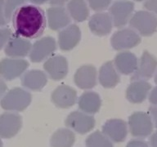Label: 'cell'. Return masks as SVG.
I'll return each mask as SVG.
<instances>
[{"mask_svg":"<svg viewBox=\"0 0 157 147\" xmlns=\"http://www.w3.org/2000/svg\"><path fill=\"white\" fill-rule=\"evenodd\" d=\"M44 68L52 79L58 81L65 78L68 73V62L64 56H54L47 59Z\"/></svg>","mask_w":157,"mask_h":147,"instance_id":"cell-14","label":"cell"},{"mask_svg":"<svg viewBox=\"0 0 157 147\" xmlns=\"http://www.w3.org/2000/svg\"><path fill=\"white\" fill-rule=\"evenodd\" d=\"M15 34L26 39H37L43 34L47 24L46 14L34 4H24L12 17Z\"/></svg>","mask_w":157,"mask_h":147,"instance_id":"cell-1","label":"cell"},{"mask_svg":"<svg viewBox=\"0 0 157 147\" xmlns=\"http://www.w3.org/2000/svg\"><path fill=\"white\" fill-rule=\"evenodd\" d=\"M126 147H150L149 145L147 144V142L142 141V140L135 139L130 141L128 143L127 146Z\"/></svg>","mask_w":157,"mask_h":147,"instance_id":"cell-33","label":"cell"},{"mask_svg":"<svg viewBox=\"0 0 157 147\" xmlns=\"http://www.w3.org/2000/svg\"><path fill=\"white\" fill-rule=\"evenodd\" d=\"M97 78L98 73L95 67L92 65H84L77 70L74 80L77 87L81 89L88 90L95 87Z\"/></svg>","mask_w":157,"mask_h":147,"instance_id":"cell-19","label":"cell"},{"mask_svg":"<svg viewBox=\"0 0 157 147\" xmlns=\"http://www.w3.org/2000/svg\"><path fill=\"white\" fill-rule=\"evenodd\" d=\"M51 98L56 106L61 109H67L75 104L77 100V93L71 87L61 85L53 91Z\"/></svg>","mask_w":157,"mask_h":147,"instance_id":"cell-18","label":"cell"},{"mask_svg":"<svg viewBox=\"0 0 157 147\" xmlns=\"http://www.w3.org/2000/svg\"><path fill=\"white\" fill-rule=\"evenodd\" d=\"M150 115L153 121V124L155 125V127L157 128V106H151L149 109Z\"/></svg>","mask_w":157,"mask_h":147,"instance_id":"cell-34","label":"cell"},{"mask_svg":"<svg viewBox=\"0 0 157 147\" xmlns=\"http://www.w3.org/2000/svg\"><path fill=\"white\" fill-rule=\"evenodd\" d=\"M68 1L69 0H50L49 2L52 6H64Z\"/></svg>","mask_w":157,"mask_h":147,"instance_id":"cell-37","label":"cell"},{"mask_svg":"<svg viewBox=\"0 0 157 147\" xmlns=\"http://www.w3.org/2000/svg\"><path fill=\"white\" fill-rule=\"evenodd\" d=\"M144 7L147 11L153 13L157 17V0H146Z\"/></svg>","mask_w":157,"mask_h":147,"instance_id":"cell-31","label":"cell"},{"mask_svg":"<svg viewBox=\"0 0 157 147\" xmlns=\"http://www.w3.org/2000/svg\"><path fill=\"white\" fill-rule=\"evenodd\" d=\"M47 23L52 30H61L71 24V17L63 6H52L47 10Z\"/></svg>","mask_w":157,"mask_h":147,"instance_id":"cell-13","label":"cell"},{"mask_svg":"<svg viewBox=\"0 0 157 147\" xmlns=\"http://www.w3.org/2000/svg\"><path fill=\"white\" fill-rule=\"evenodd\" d=\"M7 84L5 83V81L3 79L0 78V99L4 96V94L7 92Z\"/></svg>","mask_w":157,"mask_h":147,"instance_id":"cell-36","label":"cell"},{"mask_svg":"<svg viewBox=\"0 0 157 147\" xmlns=\"http://www.w3.org/2000/svg\"><path fill=\"white\" fill-rule=\"evenodd\" d=\"M150 142H151V147H157V132L152 135L150 139Z\"/></svg>","mask_w":157,"mask_h":147,"instance_id":"cell-38","label":"cell"},{"mask_svg":"<svg viewBox=\"0 0 157 147\" xmlns=\"http://www.w3.org/2000/svg\"><path fill=\"white\" fill-rule=\"evenodd\" d=\"M78 105L81 111L88 115H93L100 110L101 100L98 93L94 92H85L78 98Z\"/></svg>","mask_w":157,"mask_h":147,"instance_id":"cell-24","label":"cell"},{"mask_svg":"<svg viewBox=\"0 0 157 147\" xmlns=\"http://www.w3.org/2000/svg\"><path fill=\"white\" fill-rule=\"evenodd\" d=\"M56 49V43L52 37H44L37 40L31 47L29 59L33 62H41L48 59Z\"/></svg>","mask_w":157,"mask_h":147,"instance_id":"cell-10","label":"cell"},{"mask_svg":"<svg viewBox=\"0 0 157 147\" xmlns=\"http://www.w3.org/2000/svg\"><path fill=\"white\" fill-rule=\"evenodd\" d=\"M80 39V29L76 24H70L59 32L58 46L62 51H70L77 46Z\"/></svg>","mask_w":157,"mask_h":147,"instance_id":"cell-16","label":"cell"},{"mask_svg":"<svg viewBox=\"0 0 157 147\" xmlns=\"http://www.w3.org/2000/svg\"><path fill=\"white\" fill-rule=\"evenodd\" d=\"M66 10L71 19L76 22H83L89 17V7L86 0H69Z\"/></svg>","mask_w":157,"mask_h":147,"instance_id":"cell-25","label":"cell"},{"mask_svg":"<svg viewBox=\"0 0 157 147\" xmlns=\"http://www.w3.org/2000/svg\"><path fill=\"white\" fill-rule=\"evenodd\" d=\"M155 82L157 83V74L155 75Z\"/></svg>","mask_w":157,"mask_h":147,"instance_id":"cell-41","label":"cell"},{"mask_svg":"<svg viewBox=\"0 0 157 147\" xmlns=\"http://www.w3.org/2000/svg\"><path fill=\"white\" fill-rule=\"evenodd\" d=\"M8 21L5 17L4 0H0V27L6 26Z\"/></svg>","mask_w":157,"mask_h":147,"instance_id":"cell-32","label":"cell"},{"mask_svg":"<svg viewBox=\"0 0 157 147\" xmlns=\"http://www.w3.org/2000/svg\"><path fill=\"white\" fill-rule=\"evenodd\" d=\"M29 2H31L32 4L37 5V6H39V5L44 4L46 2H49L50 0H29Z\"/></svg>","mask_w":157,"mask_h":147,"instance_id":"cell-39","label":"cell"},{"mask_svg":"<svg viewBox=\"0 0 157 147\" xmlns=\"http://www.w3.org/2000/svg\"><path fill=\"white\" fill-rule=\"evenodd\" d=\"M149 100L152 105L157 106V87H155L150 93Z\"/></svg>","mask_w":157,"mask_h":147,"instance_id":"cell-35","label":"cell"},{"mask_svg":"<svg viewBox=\"0 0 157 147\" xmlns=\"http://www.w3.org/2000/svg\"><path fill=\"white\" fill-rule=\"evenodd\" d=\"M128 127L133 137H146L151 134L154 124L149 114L138 111L133 113L129 117Z\"/></svg>","mask_w":157,"mask_h":147,"instance_id":"cell-5","label":"cell"},{"mask_svg":"<svg viewBox=\"0 0 157 147\" xmlns=\"http://www.w3.org/2000/svg\"><path fill=\"white\" fill-rule=\"evenodd\" d=\"M28 66V61L22 58L2 59L0 61V78L4 81L14 80L25 72Z\"/></svg>","mask_w":157,"mask_h":147,"instance_id":"cell-6","label":"cell"},{"mask_svg":"<svg viewBox=\"0 0 157 147\" xmlns=\"http://www.w3.org/2000/svg\"><path fill=\"white\" fill-rule=\"evenodd\" d=\"M27 0H4V13L5 17L8 22L11 21L15 11L25 4Z\"/></svg>","mask_w":157,"mask_h":147,"instance_id":"cell-28","label":"cell"},{"mask_svg":"<svg viewBox=\"0 0 157 147\" xmlns=\"http://www.w3.org/2000/svg\"><path fill=\"white\" fill-rule=\"evenodd\" d=\"M151 90V84L146 80H134L126 91L128 100L133 104L143 102Z\"/></svg>","mask_w":157,"mask_h":147,"instance_id":"cell-20","label":"cell"},{"mask_svg":"<svg viewBox=\"0 0 157 147\" xmlns=\"http://www.w3.org/2000/svg\"><path fill=\"white\" fill-rule=\"evenodd\" d=\"M134 11V3L128 0H118L110 4L109 14L114 26L123 28L129 22Z\"/></svg>","mask_w":157,"mask_h":147,"instance_id":"cell-4","label":"cell"},{"mask_svg":"<svg viewBox=\"0 0 157 147\" xmlns=\"http://www.w3.org/2000/svg\"><path fill=\"white\" fill-rule=\"evenodd\" d=\"M0 147H3V144H2V141L1 139H0Z\"/></svg>","mask_w":157,"mask_h":147,"instance_id":"cell-40","label":"cell"},{"mask_svg":"<svg viewBox=\"0 0 157 147\" xmlns=\"http://www.w3.org/2000/svg\"><path fill=\"white\" fill-rule=\"evenodd\" d=\"M113 26L112 19L108 12H96L88 21V27L92 33L98 36H105L110 34Z\"/></svg>","mask_w":157,"mask_h":147,"instance_id":"cell-15","label":"cell"},{"mask_svg":"<svg viewBox=\"0 0 157 147\" xmlns=\"http://www.w3.org/2000/svg\"><path fill=\"white\" fill-rule=\"evenodd\" d=\"M129 24L138 34L151 36L157 30V17L147 10L138 11L132 14Z\"/></svg>","mask_w":157,"mask_h":147,"instance_id":"cell-3","label":"cell"},{"mask_svg":"<svg viewBox=\"0 0 157 147\" xmlns=\"http://www.w3.org/2000/svg\"><path fill=\"white\" fill-rule=\"evenodd\" d=\"M141 43V37L132 28H123L115 32L111 37L110 43L115 50L123 51L137 46Z\"/></svg>","mask_w":157,"mask_h":147,"instance_id":"cell-7","label":"cell"},{"mask_svg":"<svg viewBox=\"0 0 157 147\" xmlns=\"http://www.w3.org/2000/svg\"><path fill=\"white\" fill-rule=\"evenodd\" d=\"M21 127V116L17 113L7 111L0 115V138H12L20 132Z\"/></svg>","mask_w":157,"mask_h":147,"instance_id":"cell-9","label":"cell"},{"mask_svg":"<svg viewBox=\"0 0 157 147\" xmlns=\"http://www.w3.org/2000/svg\"><path fill=\"white\" fill-rule=\"evenodd\" d=\"M136 1H137V2H141V1H143V0H136Z\"/></svg>","mask_w":157,"mask_h":147,"instance_id":"cell-42","label":"cell"},{"mask_svg":"<svg viewBox=\"0 0 157 147\" xmlns=\"http://www.w3.org/2000/svg\"><path fill=\"white\" fill-rule=\"evenodd\" d=\"M87 147H113L111 141L102 132H93L85 141Z\"/></svg>","mask_w":157,"mask_h":147,"instance_id":"cell-27","label":"cell"},{"mask_svg":"<svg viewBox=\"0 0 157 147\" xmlns=\"http://www.w3.org/2000/svg\"><path fill=\"white\" fill-rule=\"evenodd\" d=\"M88 7L94 12H104L111 4L112 0H86Z\"/></svg>","mask_w":157,"mask_h":147,"instance_id":"cell-29","label":"cell"},{"mask_svg":"<svg viewBox=\"0 0 157 147\" xmlns=\"http://www.w3.org/2000/svg\"><path fill=\"white\" fill-rule=\"evenodd\" d=\"M31 94L21 88L7 91L0 99V106L2 110L10 112H21L26 109L31 103Z\"/></svg>","mask_w":157,"mask_h":147,"instance_id":"cell-2","label":"cell"},{"mask_svg":"<svg viewBox=\"0 0 157 147\" xmlns=\"http://www.w3.org/2000/svg\"><path fill=\"white\" fill-rule=\"evenodd\" d=\"M98 79L101 85L105 88H114L120 83V74L113 62L103 64L98 72Z\"/></svg>","mask_w":157,"mask_h":147,"instance_id":"cell-23","label":"cell"},{"mask_svg":"<svg viewBox=\"0 0 157 147\" xmlns=\"http://www.w3.org/2000/svg\"><path fill=\"white\" fill-rule=\"evenodd\" d=\"M75 136L71 129L60 128L54 132L50 140L51 147H72Z\"/></svg>","mask_w":157,"mask_h":147,"instance_id":"cell-26","label":"cell"},{"mask_svg":"<svg viewBox=\"0 0 157 147\" xmlns=\"http://www.w3.org/2000/svg\"><path fill=\"white\" fill-rule=\"evenodd\" d=\"M157 69V60L149 51H145L137 64V70L132 76L131 80H146L154 75Z\"/></svg>","mask_w":157,"mask_h":147,"instance_id":"cell-11","label":"cell"},{"mask_svg":"<svg viewBox=\"0 0 157 147\" xmlns=\"http://www.w3.org/2000/svg\"><path fill=\"white\" fill-rule=\"evenodd\" d=\"M12 35V30L6 26L0 27V51L4 49L7 42L9 41Z\"/></svg>","mask_w":157,"mask_h":147,"instance_id":"cell-30","label":"cell"},{"mask_svg":"<svg viewBox=\"0 0 157 147\" xmlns=\"http://www.w3.org/2000/svg\"><path fill=\"white\" fill-rule=\"evenodd\" d=\"M95 119L91 115L81 111L71 113L66 119V127L79 134H86L95 126Z\"/></svg>","mask_w":157,"mask_h":147,"instance_id":"cell-8","label":"cell"},{"mask_svg":"<svg viewBox=\"0 0 157 147\" xmlns=\"http://www.w3.org/2000/svg\"><path fill=\"white\" fill-rule=\"evenodd\" d=\"M102 132L114 142H122L128 135V126L126 122L120 119L107 120L102 127Z\"/></svg>","mask_w":157,"mask_h":147,"instance_id":"cell-17","label":"cell"},{"mask_svg":"<svg viewBox=\"0 0 157 147\" xmlns=\"http://www.w3.org/2000/svg\"><path fill=\"white\" fill-rule=\"evenodd\" d=\"M32 44L28 39L16 34H12L11 39L4 47V52L8 57L23 58L28 56Z\"/></svg>","mask_w":157,"mask_h":147,"instance_id":"cell-12","label":"cell"},{"mask_svg":"<svg viewBox=\"0 0 157 147\" xmlns=\"http://www.w3.org/2000/svg\"><path fill=\"white\" fill-rule=\"evenodd\" d=\"M47 82L46 74L39 70H31L22 74V85L29 90L40 91L45 87Z\"/></svg>","mask_w":157,"mask_h":147,"instance_id":"cell-22","label":"cell"},{"mask_svg":"<svg viewBox=\"0 0 157 147\" xmlns=\"http://www.w3.org/2000/svg\"><path fill=\"white\" fill-rule=\"evenodd\" d=\"M137 58L134 54L129 51H122L116 55L114 66L118 72L128 75L135 72L137 67Z\"/></svg>","mask_w":157,"mask_h":147,"instance_id":"cell-21","label":"cell"}]
</instances>
